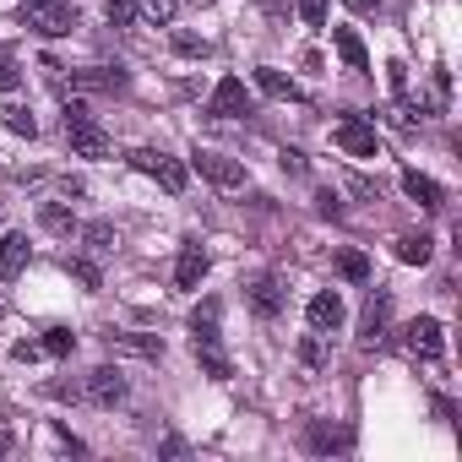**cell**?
<instances>
[{
	"label": "cell",
	"instance_id": "1",
	"mask_svg": "<svg viewBox=\"0 0 462 462\" xmlns=\"http://www.w3.org/2000/svg\"><path fill=\"white\" fill-rule=\"evenodd\" d=\"M60 131H66V142H71V152L77 158H109V131L93 120V109L88 104H66V115H60Z\"/></svg>",
	"mask_w": 462,
	"mask_h": 462
},
{
	"label": "cell",
	"instance_id": "2",
	"mask_svg": "<svg viewBox=\"0 0 462 462\" xmlns=\"http://www.w3.org/2000/svg\"><path fill=\"white\" fill-rule=\"evenodd\" d=\"M23 28H33L39 39H66L77 28V6L71 0H23Z\"/></svg>",
	"mask_w": 462,
	"mask_h": 462
},
{
	"label": "cell",
	"instance_id": "3",
	"mask_svg": "<svg viewBox=\"0 0 462 462\" xmlns=\"http://www.w3.org/2000/svg\"><path fill=\"white\" fill-rule=\"evenodd\" d=\"M131 169H142V174H152L169 196H180L185 190V180H190V169L180 163V158H169V152H158V147H136L131 152Z\"/></svg>",
	"mask_w": 462,
	"mask_h": 462
},
{
	"label": "cell",
	"instance_id": "4",
	"mask_svg": "<svg viewBox=\"0 0 462 462\" xmlns=\"http://www.w3.org/2000/svg\"><path fill=\"white\" fill-rule=\"evenodd\" d=\"M190 163H196V174H207V180H212V185H223V190H240V185H245V163L223 158V152H212V147H201Z\"/></svg>",
	"mask_w": 462,
	"mask_h": 462
},
{
	"label": "cell",
	"instance_id": "5",
	"mask_svg": "<svg viewBox=\"0 0 462 462\" xmlns=\"http://www.w3.org/2000/svg\"><path fill=\"white\" fill-rule=\"evenodd\" d=\"M207 115H217V120L251 115V93H245V82H240V77H223V82L212 88V98H207Z\"/></svg>",
	"mask_w": 462,
	"mask_h": 462
},
{
	"label": "cell",
	"instance_id": "6",
	"mask_svg": "<svg viewBox=\"0 0 462 462\" xmlns=\"http://www.w3.org/2000/svg\"><path fill=\"white\" fill-rule=\"evenodd\" d=\"M402 348H408V354H419V359H435V354L446 348V332H440V321H435V316H419V321H408V327H402Z\"/></svg>",
	"mask_w": 462,
	"mask_h": 462
},
{
	"label": "cell",
	"instance_id": "7",
	"mask_svg": "<svg viewBox=\"0 0 462 462\" xmlns=\"http://www.w3.org/2000/svg\"><path fill=\"white\" fill-rule=\"evenodd\" d=\"M82 397H88L93 408H115V402H125V375L109 370V365H98V370L82 381Z\"/></svg>",
	"mask_w": 462,
	"mask_h": 462
},
{
	"label": "cell",
	"instance_id": "8",
	"mask_svg": "<svg viewBox=\"0 0 462 462\" xmlns=\"http://www.w3.org/2000/svg\"><path fill=\"white\" fill-rule=\"evenodd\" d=\"M337 147L348 152V158H375L381 152V136H375V125H365V120H337Z\"/></svg>",
	"mask_w": 462,
	"mask_h": 462
},
{
	"label": "cell",
	"instance_id": "9",
	"mask_svg": "<svg viewBox=\"0 0 462 462\" xmlns=\"http://www.w3.org/2000/svg\"><path fill=\"white\" fill-rule=\"evenodd\" d=\"M386 332H392V294H370V305H365V316H359V343L375 348Z\"/></svg>",
	"mask_w": 462,
	"mask_h": 462
},
{
	"label": "cell",
	"instance_id": "10",
	"mask_svg": "<svg viewBox=\"0 0 462 462\" xmlns=\"http://www.w3.org/2000/svg\"><path fill=\"white\" fill-rule=\"evenodd\" d=\"M125 88V71L120 66H88V71H71V93H120Z\"/></svg>",
	"mask_w": 462,
	"mask_h": 462
},
{
	"label": "cell",
	"instance_id": "11",
	"mask_svg": "<svg viewBox=\"0 0 462 462\" xmlns=\"http://www.w3.org/2000/svg\"><path fill=\"white\" fill-rule=\"evenodd\" d=\"M245 305H251L262 321H273V316L283 310V283H278V278H251V283H245Z\"/></svg>",
	"mask_w": 462,
	"mask_h": 462
},
{
	"label": "cell",
	"instance_id": "12",
	"mask_svg": "<svg viewBox=\"0 0 462 462\" xmlns=\"http://www.w3.org/2000/svg\"><path fill=\"white\" fill-rule=\"evenodd\" d=\"M305 321H310V332H321V337H332L337 327H343V300L327 289V294H316L310 300V310H305Z\"/></svg>",
	"mask_w": 462,
	"mask_h": 462
},
{
	"label": "cell",
	"instance_id": "13",
	"mask_svg": "<svg viewBox=\"0 0 462 462\" xmlns=\"http://www.w3.org/2000/svg\"><path fill=\"white\" fill-rule=\"evenodd\" d=\"M201 278H207V251L201 245H185L180 251V262H174V289H201Z\"/></svg>",
	"mask_w": 462,
	"mask_h": 462
},
{
	"label": "cell",
	"instance_id": "14",
	"mask_svg": "<svg viewBox=\"0 0 462 462\" xmlns=\"http://www.w3.org/2000/svg\"><path fill=\"white\" fill-rule=\"evenodd\" d=\"M28 235H0V278H23V267H28Z\"/></svg>",
	"mask_w": 462,
	"mask_h": 462
},
{
	"label": "cell",
	"instance_id": "15",
	"mask_svg": "<svg viewBox=\"0 0 462 462\" xmlns=\"http://www.w3.org/2000/svg\"><path fill=\"white\" fill-rule=\"evenodd\" d=\"M109 348L136 359H163V337H142V332H109Z\"/></svg>",
	"mask_w": 462,
	"mask_h": 462
},
{
	"label": "cell",
	"instance_id": "16",
	"mask_svg": "<svg viewBox=\"0 0 462 462\" xmlns=\"http://www.w3.org/2000/svg\"><path fill=\"white\" fill-rule=\"evenodd\" d=\"M402 190H408L419 207H446V190H440L430 174H419V169H408V174H402Z\"/></svg>",
	"mask_w": 462,
	"mask_h": 462
},
{
	"label": "cell",
	"instance_id": "17",
	"mask_svg": "<svg viewBox=\"0 0 462 462\" xmlns=\"http://www.w3.org/2000/svg\"><path fill=\"white\" fill-rule=\"evenodd\" d=\"M354 446V430L343 424H310V451H348Z\"/></svg>",
	"mask_w": 462,
	"mask_h": 462
},
{
	"label": "cell",
	"instance_id": "18",
	"mask_svg": "<svg viewBox=\"0 0 462 462\" xmlns=\"http://www.w3.org/2000/svg\"><path fill=\"white\" fill-rule=\"evenodd\" d=\"M332 44H337V55H343L354 71H370V55H365V44H359L354 28H332Z\"/></svg>",
	"mask_w": 462,
	"mask_h": 462
},
{
	"label": "cell",
	"instance_id": "19",
	"mask_svg": "<svg viewBox=\"0 0 462 462\" xmlns=\"http://www.w3.org/2000/svg\"><path fill=\"white\" fill-rule=\"evenodd\" d=\"M190 332H196V348H217V300H207L190 316Z\"/></svg>",
	"mask_w": 462,
	"mask_h": 462
},
{
	"label": "cell",
	"instance_id": "20",
	"mask_svg": "<svg viewBox=\"0 0 462 462\" xmlns=\"http://www.w3.org/2000/svg\"><path fill=\"white\" fill-rule=\"evenodd\" d=\"M430 256H435V240H430V235H402V240H397V262L424 267Z\"/></svg>",
	"mask_w": 462,
	"mask_h": 462
},
{
	"label": "cell",
	"instance_id": "21",
	"mask_svg": "<svg viewBox=\"0 0 462 462\" xmlns=\"http://www.w3.org/2000/svg\"><path fill=\"white\" fill-rule=\"evenodd\" d=\"M39 223L50 228V235H77V217L60 207V201H44V212H39Z\"/></svg>",
	"mask_w": 462,
	"mask_h": 462
},
{
	"label": "cell",
	"instance_id": "22",
	"mask_svg": "<svg viewBox=\"0 0 462 462\" xmlns=\"http://www.w3.org/2000/svg\"><path fill=\"white\" fill-rule=\"evenodd\" d=\"M256 82H262V93H273V98H300V88H294L283 71H273V66H262V71H256Z\"/></svg>",
	"mask_w": 462,
	"mask_h": 462
},
{
	"label": "cell",
	"instance_id": "23",
	"mask_svg": "<svg viewBox=\"0 0 462 462\" xmlns=\"http://www.w3.org/2000/svg\"><path fill=\"white\" fill-rule=\"evenodd\" d=\"M136 12H142L147 23L169 28V23H174V12H180V0H136Z\"/></svg>",
	"mask_w": 462,
	"mask_h": 462
},
{
	"label": "cell",
	"instance_id": "24",
	"mask_svg": "<svg viewBox=\"0 0 462 462\" xmlns=\"http://www.w3.org/2000/svg\"><path fill=\"white\" fill-rule=\"evenodd\" d=\"M82 240H88V251L109 256V251H115V228H109V223H88V228H82Z\"/></svg>",
	"mask_w": 462,
	"mask_h": 462
},
{
	"label": "cell",
	"instance_id": "25",
	"mask_svg": "<svg viewBox=\"0 0 462 462\" xmlns=\"http://www.w3.org/2000/svg\"><path fill=\"white\" fill-rule=\"evenodd\" d=\"M6 115V131H17V136H39V120L23 109V104H12V109H0Z\"/></svg>",
	"mask_w": 462,
	"mask_h": 462
},
{
	"label": "cell",
	"instance_id": "26",
	"mask_svg": "<svg viewBox=\"0 0 462 462\" xmlns=\"http://www.w3.org/2000/svg\"><path fill=\"white\" fill-rule=\"evenodd\" d=\"M337 273L354 278V283H365V278H370V262H365L359 251H343V256H337Z\"/></svg>",
	"mask_w": 462,
	"mask_h": 462
},
{
	"label": "cell",
	"instance_id": "27",
	"mask_svg": "<svg viewBox=\"0 0 462 462\" xmlns=\"http://www.w3.org/2000/svg\"><path fill=\"white\" fill-rule=\"evenodd\" d=\"M39 348H44V354H55V359H66V354H71V348H77V337H71V332H66V327H50V337H44V343H39Z\"/></svg>",
	"mask_w": 462,
	"mask_h": 462
},
{
	"label": "cell",
	"instance_id": "28",
	"mask_svg": "<svg viewBox=\"0 0 462 462\" xmlns=\"http://www.w3.org/2000/svg\"><path fill=\"white\" fill-rule=\"evenodd\" d=\"M196 359H201V370H207L212 381H228V359H223L217 348H196Z\"/></svg>",
	"mask_w": 462,
	"mask_h": 462
},
{
	"label": "cell",
	"instance_id": "29",
	"mask_svg": "<svg viewBox=\"0 0 462 462\" xmlns=\"http://www.w3.org/2000/svg\"><path fill=\"white\" fill-rule=\"evenodd\" d=\"M104 12H109L115 28H131L136 23V0H104Z\"/></svg>",
	"mask_w": 462,
	"mask_h": 462
},
{
	"label": "cell",
	"instance_id": "30",
	"mask_svg": "<svg viewBox=\"0 0 462 462\" xmlns=\"http://www.w3.org/2000/svg\"><path fill=\"white\" fill-rule=\"evenodd\" d=\"M386 88H392V98H408V66L402 60L386 66Z\"/></svg>",
	"mask_w": 462,
	"mask_h": 462
},
{
	"label": "cell",
	"instance_id": "31",
	"mask_svg": "<svg viewBox=\"0 0 462 462\" xmlns=\"http://www.w3.org/2000/svg\"><path fill=\"white\" fill-rule=\"evenodd\" d=\"M23 88V71L12 66V55H0V93H17Z\"/></svg>",
	"mask_w": 462,
	"mask_h": 462
},
{
	"label": "cell",
	"instance_id": "32",
	"mask_svg": "<svg viewBox=\"0 0 462 462\" xmlns=\"http://www.w3.org/2000/svg\"><path fill=\"white\" fill-rule=\"evenodd\" d=\"M300 17L310 28H327V0H300Z\"/></svg>",
	"mask_w": 462,
	"mask_h": 462
},
{
	"label": "cell",
	"instance_id": "33",
	"mask_svg": "<svg viewBox=\"0 0 462 462\" xmlns=\"http://www.w3.org/2000/svg\"><path fill=\"white\" fill-rule=\"evenodd\" d=\"M66 267H71V278H77V283L98 289V267H93V262H66Z\"/></svg>",
	"mask_w": 462,
	"mask_h": 462
},
{
	"label": "cell",
	"instance_id": "34",
	"mask_svg": "<svg viewBox=\"0 0 462 462\" xmlns=\"http://www.w3.org/2000/svg\"><path fill=\"white\" fill-rule=\"evenodd\" d=\"M321 354H327V348H321V332H310L305 348H300V359H305V365H321Z\"/></svg>",
	"mask_w": 462,
	"mask_h": 462
},
{
	"label": "cell",
	"instance_id": "35",
	"mask_svg": "<svg viewBox=\"0 0 462 462\" xmlns=\"http://www.w3.org/2000/svg\"><path fill=\"white\" fill-rule=\"evenodd\" d=\"M316 207H321V212H327V217H337V212H343V207H337V196H332V190H321V196H316Z\"/></svg>",
	"mask_w": 462,
	"mask_h": 462
},
{
	"label": "cell",
	"instance_id": "36",
	"mask_svg": "<svg viewBox=\"0 0 462 462\" xmlns=\"http://www.w3.org/2000/svg\"><path fill=\"white\" fill-rule=\"evenodd\" d=\"M381 0H348V12H375Z\"/></svg>",
	"mask_w": 462,
	"mask_h": 462
}]
</instances>
